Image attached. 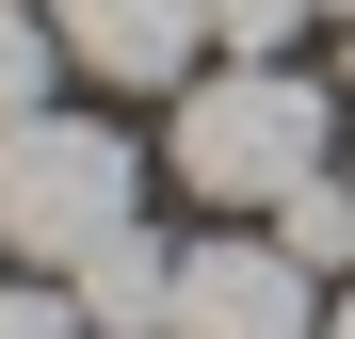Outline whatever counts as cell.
<instances>
[{
	"label": "cell",
	"mask_w": 355,
	"mask_h": 339,
	"mask_svg": "<svg viewBox=\"0 0 355 339\" xmlns=\"http://www.w3.org/2000/svg\"><path fill=\"white\" fill-rule=\"evenodd\" d=\"M49 33H65V65L113 81V97H178L210 65V0H49Z\"/></svg>",
	"instance_id": "cell-4"
},
{
	"label": "cell",
	"mask_w": 355,
	"mask_h": 339,
	"mask_svg": "<svg viewBox=\"0 0 355 339\" xmlns=\"http://www.w3.org/2000/svg\"><path fill=\"white\" fill-rule=\"evenodd\" d=\"M291 17H307V0H210V49H226V65H275Z\"/></svg>",
	"instance_id": "cell-9"
},
{
	"label": "cell",
	"mask_w": 355,
	"mask_h": 339,
	"mask_svg": "<svg viewBox=\"0 0 355 339\" xmlns=\"http://www.w3.org/2000/svg\"><path fill=\"white\" fill-rule=\"evenodd\" d=\"M339 97H355V33H339Z\"/></svg>",
	"instance_id": "cell-11"
},
{
	"label": "cell",
	"mask_w": 355,
	"mask_h": 339,
	"mask_svg": "<svg viewBox=\"0 0 355 339\" xmlns=\"http://www.w3.org/2000/svg\"><path fill=\"white\" fill-rule=\"evenodd\" d=\"M323 130H339V81H307V65H194L178 81V194H210L243 226V210L323 178Z\"/></svg>",
	"instance_id": "cell-1"
},
{
	"label": "cell",
	"mask_w": 355,
	"mask_h": 339,
	"mask_svg": "<svg viewBox=\"0 0 355 339\" xmlns=\"http://www.w3.org/2000/svg\"><path fill=\"white\" fill-rule=\"evenodd\" d=\"M65 291H81V323H97V339H162V307H178V243L130 210L113 243H81V259H65Z\"/></svg>",
	"instance_id": "cell-5"
},
{
	"label": "cell",
	"mask_w": 355,
	"mask_h": 339,
	"mask_svg": "<svg viewBox=\"0 0 355 339\" xmlns=\"http://www.w3.org/2000/svg\"><path fill=\"white\" fill-rule=\"evenodd\" d=\"M275 243L307 259V275H355V178H339V162H323L307 194H275Z\"/></svg>",
	"instance_id": "cell-7"
},
{
	"label": "cell",
	"mask_w": 355,
	"mask_h": 339,
	"mask_svg": "<svg viewBox=\"0 0 355 339\" xmlns=\"http://www.w3.org/2000/svg\"><path fill=\"white\" fill-rule=\"evenodd\" d=\"M17 113H65V33H49V0H0V130Z\"/></svg>",
	"instance_id": "cell-6"
},
{
	"label": "cell",
	"mask_w": 355,
	"mask_h": 339,
	"mask_svg": "<svg viewBox=\"0 0 355 339\" xmlns=\"http://www.w3.org/2000/svg\"><path fill=\"white\" fill-rule=\"evenodd\" d=\"M323 339H355V275H339V291H323Z\"/></svg>",
	"instance_id": "cell-10"
},
{
	"label": "cell",
	"mask_w": 355,
	"mask_h": 339,
	"mask_svg": "<svg viewBox=\"0 0 355 339\" xmlns=\"http://www.w3.org/2000/svg\"><path fill=\"white\" fill-rule=\"evenodd\" d=\"M307 17H355V0H307Z\"/></svg>",
	"instance_id": "cell-12"
},
{
	"label": "cell",
	"mask_w": 355,
	"mask_h": 339,
	"mask_svg": "<svg viewBox=\"0 0 355 339\" xmlns=\"http://www.w3.org/2000/svg\"><path fill=\"white\" fill-rule=\"evenodd\" d=\"M0 339H81V291H65V275H0Z\"/></svg>",
	"instance_id": "cell-8"
},
{
	"label": "cell",
	"mask_w": 355,
	"mask_h": 339,
	"mask_svg": "<svg viewBox=\"0 0 355 339\" xmlns=\"http://www.w3.org/2000/svg\"><path fill=\"white\" fill-rule=\"evenodd\" d=\"M162 339H323V275L291 259L275 226H210V243H178Z\"/></svg>",
	"instance_id": "cell-3"
},
{
	"label": "cell",
	"mask_w": 355,
	"mask_h": 339,
	"mask_svg": "<svg viewBox=\"0 0 355 339\" xmlns=\"http://www.w3.org/2000/svg\"><path fill=\"white\" fill-rule=\"evenodd\" d=\"M130 210H146V162H130L113 113H17V130H0V259L65 275V259L113 243Z\"/></svg>",
	"instance_id": "cell-2"
}]
</instances>
